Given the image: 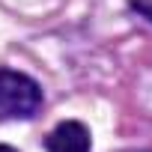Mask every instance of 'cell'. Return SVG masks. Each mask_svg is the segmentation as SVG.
<instances>
[{
	"label": "cell",
	"mask_w": 152,
	"mask_h": 152,
	"mask_svg": "<svg viewBox=\"0 0 152 152\" xmlns=\"http://www.w3.org/2000/svg\"><path fill=\"white\" fill-rule=\"evenodd\" d=\"M45 149L48 152H90L93 149L90 128L78 119H66L45 137Z\"/></svg>",
	"instance_id": "obj_2"
},
{
	"label": "cell",
	"mask_w": 152,
	"mask_h": 152,
	"mask_svg": "<svg viewBox=\"0 0 152 152\" xmlns=\"http://www.w3.org/2000/svg\"><path fill=\"white\" fill-rule=\"evenodd\" d=\"M42 107V87L24 72L0 66V116L30 119Z\"/></svg>",
	"instance_id": "obj_1"
},
{
	"label": "cell",
	"mask_w": 152,
	"mask_h": 152,
	"mask_svg": "<svg viewBox=\"0 0 152 152\" xmlns=\"http://www.w3.org/2000/svg\"><path fill=\"white\" fill-rule=\"evenodd\" d=\"M0 152H18V149H12V146H6V143H0Z\"/></svg>",
	"instance_id": "obj_4"
},
{
	"label": "cell",
	"mask_w": 152,
	"mask_h": 152,
	"mask_svg": "<svg viewBox=\"0 0 152 152\" xmlns=\"http://www.w3.org/2000/svg\"><path fill=\"white\" fill-rule=\"evenodd\" d=\"M140 18H146L149 24H152V0H131V3H128Z\"/></svg>",
	"instance_id": "obj_3"
},
{
	"label": "cell",
	"mask_w": 152,
	"mask_h": 152,
	"mask_svg": "<svg viewBox=\"0 0 152 152\" xmlns=\"http://www.w3.org/2000/svg\"><path fill=\"white\" fill-rule=\"evenodd\" d=\"M143 152H152V149H143Z\"/></svg>",
	"instance_id": "obj_5"
}]
</instances>
